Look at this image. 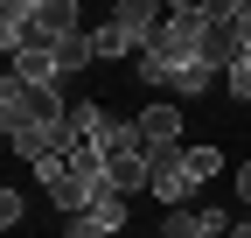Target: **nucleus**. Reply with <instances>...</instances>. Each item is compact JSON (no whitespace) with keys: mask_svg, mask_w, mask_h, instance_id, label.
<instances>
[{"mask_svg":"<svg viewBox=\"0 0 251 238\" xmlns=\"http://www.w3.org/2000/svg\"><path fill=\"white\" fill-rule=\"evenodd\" d=\"M209 42H216V7H175L168 28H161V35L147 42V56H140V84H153V91H175L181 70L209 56Z\"/></svg>","mask_w":251,"mask_h":238,"instance_id":"1","label":"nucleus"},{"mask_svg":"<svg viewBox=\"0 0 251 238\" xmlns=\"http://www.w3.org/2000/svg\"><path fill=\"white\" fill-rule=\"evenodd\" d=\"M77 28V0H7L0 7V49L21 56V49H63Z\"/></svg>","mask_w":251,"mask_h":238,"instance_id":"2","label":"nucleus"},{"mask_svg":"<svg viewBox=\"0 0 251 238\" xmlns=\"http://www.w3.org/2000/svg\"><path fill=\"white\" fill-rule=\"evenodd\" d=\"M91 147H98V161H105V175H112V189H126V196L147 189V175H153V147L140 140L133 119H105Z\"/></svg>","mask_w":251,"mask_h":238,"instance_id":"3","label":"nucleus"},{"mask_svg":"<svg viewBox=\"0 0 251 238\" xmlns=\"http://www.w3.org/2000/svg\"><path fill=\"white\" fill-rule=\"evenodd\" d=\"M63 119H70V105H63V84H21V77L0 84V133H28V126L56 133Z\"/></svg>","mask_w":251,"mask_h":238,"instance_id":"4","label":"nucleus"},{"mask_svg":"<svg viewBox=\"0 0 251 238\" xmlns=\"http://www.w3.org/2000/svg\"><path fill=\"white\" fill-rule=\"evenodd\" d=\"M112 21H119V35L133 42V56H147V42L168 28V14L153 7V0H119V7H112Z\"/></svg>","mask_w":251,"mask_h":238,"instance_id":"5","label":"nucleus"},{"mask_svg":"<svg viewBox=\"0 0 251 238\" xmlns=\"http://www.w3.org/2000/svg\"><path fill=\"white\" fill-rule=\"evenodd\" d=\"M147 189L168 203V210H188V196H196V182H188V168H181V147L175 154H153V175H147Z\"/></svg>","mask_w":251,"mask_h":238,"instance_id":"6","label":"nucleus"},{"mask_svg":"<svg viewBox=\"0 0 251 238\" xmlns=\"http://www.w3.org/2000/svg\"><path fill=\"white\" fill-rule=\"evenodd\" d=\"M230 210H168L161 217V238H230Z\"/></svg>","mask_w":251,"mask_h":238,"instance_id":"7","label":"nucleus"},{"mask_svg":"<svg viewBox=\"0 0 251 238\" xmlns=\"http://www.w3.org/2000/svg\"><path fill=\"white\" fill-rule=\"evenodd\" d=\"M133 126H140V140L153 147V154H175V147H181V105H147L140 119H133Z\"/></svg>","mask_w":251,"mask_h":238,"instance_id":"8","label":"nucleus"},{"mask_svg":"<svg viewBox=\"0 0 251 238\" xmlns=\"http://www.w3.org/2000/svg\"><path fill=\"white\" fill-rule=\"evenodd\" d=\"M84 217H98V224H105V231L119 238L126 224H133V203H126V189H98V196H91V210H84Z\"/></svg>","mask_w":251,"mask_h":238,"instance_id":"9","label":"nucleus"},{"mask_svg":"<svg viewBox=\"0 0 251 238\" xmlns=\"http://www.w3.org/2000/svg\"><path fill=\"white\" fill-rule=\"evenodd\" d=\"M7 77H21V84H63V77H56V56H49V49H21Z\"/></svg>","mask_w":251,"mask_h":238,"instance_id":"10","label":"nucleus"},{"mask_svg":"<svg viewBox=\"0 0 251 238\" xmlns=\"http://www.w3.org/2000/svg\"><path fill=\"white\" fill-rule=\"evenodd\" d=\"M181 168H188V182H209V175H224V147H181Z\"/></svg>","mask_w":251,"mask_h":238,"instance_id":"11","label":"nucleus"},{"mask_svg":"<svg viewBox=\"0 0 251 238\" xmlns=\"http://www.w3.org/2000/svg\"><path fill=\"white\" fill-rule=\"evenodd\" d=\"M56 56V77H77L84 63H98V49H91V35H70V42H63V49H49Z\"/></svg>","mask_w":251,"mask_h":238,"instance_id":"12","label":"nucleus"},{"mask_svg":"<svg viewBox=\"0 0 251 238\" xmlns=\"http://www.w3.org/2000/svg\"><path fill=\"white\" fill-rule=\"evenodd\" d=\"M91 49H98V56H133V42L119 35V21H105V28H91ZM133 63H140V56H133Z\"/></svg>","mask_w":251,"mask_h":238,"instance_id":"13","label":"nucleus"},{"mask_svg":"<svg viewBox=\"0 0 251 238\" xmlns=\"http://www.w3.org/2000/svg\"><path fill=\"white\" fill-rule=\"evenodd\" d=\"M21 217H28V196H21V189H0V224H7V231H14Z\"/></svg>","mask_w":251,"mask_h":238,"instance_id":"14","label":"nucleus"},{"mask_svg":"<svg viewBox=\"0 0 251 238\" xmlns=\"http://www.w3.org/2000/svg\"><path fill=\"white\" fill-rule=\"evenodd\" d=\"M63 238H112L98 217H63Z\"/></svg>","mask_w":251,"mask_h":238,"instance_id":"15","label":"nucleus"},{"mask_svg":"<svg viewBox=\"0 0 251 238\" xmlns=\"http://www.w3.org/2000/svg\"><path fill=\"white\" fill-rule=\"evenodd\" d=\"M237 196H244V210H251V161L237 168Z\"/></svg>","mask_w":251,"mask_h":238,"instance_id":"16","label":"nucleus"},{"mask_svg":"<svg viewBox=\"0 0 251 238\" xmlns=\"http://www.w3.org/2000/svg\"><path fill=\"white\" fill-rule=\"evenodd\" d=\"M230 238H251V217H244V224H237V231H230Z\"/></svg>","mask_w":251,"mask_h":238,"instance_id":"17","label":"nucleus"}]
</instances>
